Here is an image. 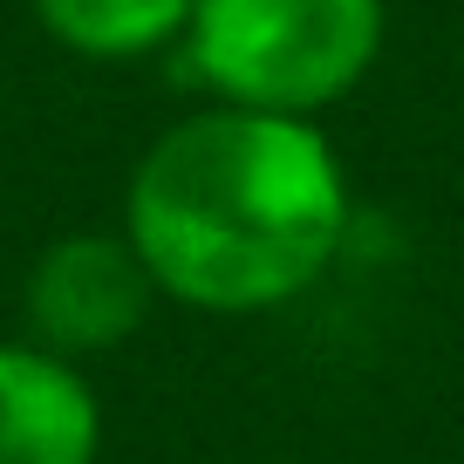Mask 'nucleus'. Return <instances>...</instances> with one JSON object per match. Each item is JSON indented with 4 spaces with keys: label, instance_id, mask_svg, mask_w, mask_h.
Returning <instances> with one entry per match:
<instances>
[{
    "label": "nucleus",
    "instance_id": "f257e3e1",
    "mask_svg": "<svg viewBox=\"0 0 464 464\" xmlns=\"http://www.w3.org/2000/svg\"><path fill=\"white\" fill-rule=\"evenodd\" d=\"M123 232L164 301L266 314L334 266L348 239V171L314 116L205 102L137 158Z\"/></svg>",
    "mask_w": 464,
    "mask_h": 464
},
{
    "label": "nucleus",
    "instance_id": "f03ea898",
    "mask_svg": "<svg viewBox=\"0 0 464 464\" xmlns=\"http://www.w3.org/2000/svg\"><path fill=\"white\" fill-rule=\"evenodd\" d=\"M382 34V0H191L178 48L212 102L321 116L369 82Z\"/></svg>",
    "mask_w": 464,
    "mask_h": 464
},
{
    "label": "nucleus",
    "instance_id": "7ed1b4c3",
    "mask_svg": "<svg viewBox=\"0 0 464 464\" xmlns=\"http://www.w3.org/2000/svg\"><path fill=\"white\" fill-rule=\"evenodd\" d=\"M158 301L164 294L123 226L116 232H62L55 246H42V260L28 266V287H21L28 342L55 348L69 362L123 348L150 321Z\"/></svg>",
    "mask_w": 464,
    "mask_h": 464
},
{
    "label": "nucleus",
    "instance_id": "20e7f679",
    "mask_svg": "<svg viewBox=\"0 0 464 464\" xmlns=\"http://www.w3.org/2000/svg\"><path fill=\"white\" fill-rule=\"evenodd\" d=\"M102 403L82 362L42 342H0V464H96Z\"/></svg>",
    "mask_w": 464,
    "mask_h": 464
},
{
    "label": "nucleus",
    "instance_id": "39448f33",
    "mask_svg": "<svg viewBox=\"0 0 464 464\" xmlns=\"http://www.w3.org/2000/svg\"><path fill=\"white\" fill-rule=\"evenodd\" d=\"M34 21L82 62H144L185 42L191 0H34Z\"/></svg>",
    "mask_w": 464,
    "mask_h": 464
}]
</instances>
